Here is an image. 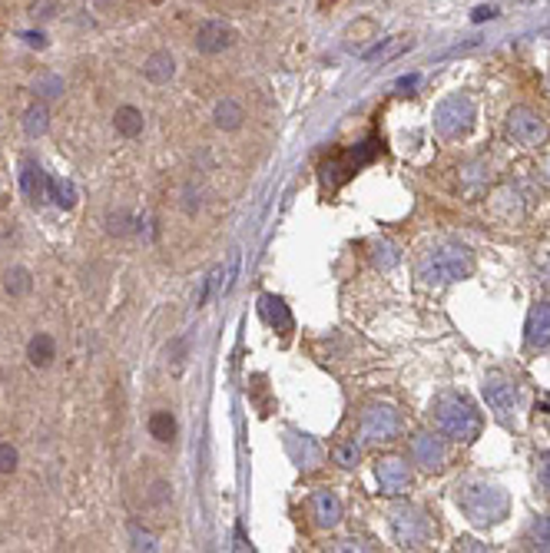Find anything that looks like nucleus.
I'll return each instance as SVG.
<instances>
[{
    "mask_svg": "<svg viewBox=\"0 0 550 553\" xmlns=\"http://www.w3.org/2000/svg\"><path fill=\"white\" fill-rule=\"evenodd\" d=\"M107 226H110L113 236H123V232H129V216H127V212H119V216H110V222H107Z\"/></svg>",
    "mask_w": 550,
    "mask_h": 553,
    "instance_id": "obj_21",
    "label": "nucleus"
},
{
    "mask_svg": "<svg viewBox=\"0 0 550 553\" xmlns=\"http://www.w3.org/2000/svg\"><path fill=\"white\" fill-rule=\"evenodd\" d=\"M484 398H487V405L497 411L501 417H511V411H514V388H511V381L504 378V374H487V381H484Z\"/></svg>",
    "mask_w": 550,
    "mask_h": 553,
    "instance_id": "obj_6",
    "label": "nucleus"
},
{
    "mask_svg": "<svg viewBox=\"0 0 550 553\" xmlns=\"http://www.w3.org/2000/svg\"><path fill=\"white\" fill-rule=\"evenodd\" d=\"M537 477H541V487L547 490V497H550V454H544L541 464H537Z\"/></svg>",
    "mask_w": 550,
    "mask_h": 553,
    "instance_id": "obj_22",
    "label": "nucleus"
},
{
    "mask_svg": "<svg viewBox=\"0 0 550 553\" xmlns=\"http://www.w3.org/2000/svg\"><path fill=\"white\" fill-rule=\"evenodd\" d=\"M491 17H494V7H477V10H474V20H477V24H484V20H491Z\"/></svg>",
    "mask_w": 550,
    "mask_h": 553,
    "instance_id": "obj_23",
    "label": "nucleus"
},
{
    "mask_svg": "<svg viewBox=\"0 0 550 553\" xmlns=\"http://www.w3.org/2000/svg\"><path fill=\"white\" fill-rule=\"evenodd\" d=\"M149 435L157 437V441H163V445H169V441L176 437V417L169 415V411L149 415Z\"/></svg>",
    "mask_w": 550,
    "mask_h": 553,
    "instance_id": "obj_15",
    "label": "nucleus"
},
{
    "mask_svg": "<svg viewBox=\"0 0 550 553\" xmlns=\"http://www.w3.org/2000/svg\"><path fill=\"white\" fill-rule=\"evenodd\" d=\"M471 123H474V103H471L468 97H451V100L441 103L438 113H434V127H438L441 137L448 139L464 137L471 129Z\"/></svg>",
    "mask_w": 550,
    "mask_h": 553,
    "instance_id": "obj_3",
    "label": "nucleus"
},
{
    "mask_svg": "<svg viewBox=\"0 0 550 553\" xmlns=\"http://www.w3.org/2000/svg\"><path fill=\"white\" fill-rule=\"evenodd\" d=\"M17 461H20L17 447L0 445V474H14V471H17Z\"/></svg>",
    "mask_w": 550,
    "mask_h": 553,
    "instance_id": "obj_20",
    "label": "nucleus"
},
{
    "mask_svg": "<svg viewBox=\"0 0 550 553\" xmlns=\"http://www.w3.org/2000/svg\"><path fill=\"white\" fill-rule=\"evenodd\" d=\"M113 127H117L119 137H139L143 133V113H139L137 107H119L117 113H113Z\"/></svg>",
    "mask_w": 550,
    "mask_h": 553,
    "instance_id": "obj_10",
    "label": "nucleus"
},
{
    "mask_svg": "<svg viewBox=\"0 0 550 553\" xmlns=\"http://www.w3.org/2000/svg\"><path fill=\"white\" fill-rule=\"evenodd\" d=\"M239 123H242V107H239L236 100H229V97H222V100L216 103V127L239 129Z\"/></svg>",
    "mask_w": 550,
    "mask_h": 553,
    "instance_id": "obj_14",
    "label": "nucleus"
},
{
    "mask_svg": "<svg viewBox=\"0 0 550 553\" xmlns=\"http://www.w3.org/2000/svg\"><path fill=\"white\" fill-rule=\"evenodd\" d=\"M50 200H54L60 209L76 206V189H74V182H66V179H50Z\"/></svg>",
    "mask_w": 550,
    "mask_h": 553,
    "instance_id": "obj_16",
    "label": "nucleus"
},
{
    "mask_svg": "<svg viewBox=\"0 0 550 553\" xmlns=\"http://www.w3.org/2000/svg\"><path fill=\"white\" fill-rule=\"evenodd\" d=\"M143 77H147L149 83H157V87H163V83H169L176 77V60L169 50H153V54L143 60Z\"/></svg>",
    "mask_w": 550,
    "mask_h": 553,
    "instance_id": "obj_7",
    "label": "nucleus"
},
{
    "mask_svg": "<svg viewBox=\"0 0 550 553\" xmlns=\"http://www.w3.org/2000/svg\"><path fill=\"white\" fill-rule=\"evenodd\" d=\"M20 186H24V192H27V200L34 202V206H40V202L50 196V179H46L37 163H24V169H20Z\"/></svg>",
    "mask_w": 550,
    "mask_h": 553,
    "instance_id": "obj_8",
    "label": "nucleus"
},
{
    "mask_svg": "<svg viewBox=\"0 0 550 553\" xmlns=\"http://www.w3.org/2000/svg\"><path fill=\"white\" fill-rule=\"evenodd\" d=\"M414 457H418L428 471H434V467L444 461V454H441L438 441H434V437H428V435H422L418 441H414Z\"/></svg>",
    "mask_w": 550,
    "mask_h": 553,
    "instance_id": "obj_13",
    "label": "nucleus"
},
{
    "mask_svg": "<svg viewBox=\"0 0 550 553\" xmlns=\"http://www.w3.org/2000/svg\"><path fill=\"white\" fill-rule=\"evenodd\" d=\"M438 425L444 435L458 437V441H471V437L481 431V417L474 415L468 401L458 398V394H444L438 401Z\"/></svg>",
    "mask_w": 550,
    "mask_h": 553,
    "instance_id": "obj_2",
    "label": "nucleus"
},
{
    "mask_svg": "<svg viewBox=\"0 0 550 553\" xmlns=\"http://www.w3.org/2000/svg\"><path fill=\"white\" fill-rule=\"evenodd\" d=\"M46 123H50V113H46V107H30L27 117H24V129H27V137H44Z\"/></svg>",
    "mask_w": 550,
    "mask_h": 553,
    "instance_id": "obj_17",
    "label": "nucleus"
},
{
    "mask_svg": "<svg viewBox=\"0 0 550 553\" xmlns=\"http://www.w3.org/2000/svg\"><path fill=\"white\" fill-rule=\"evenodd\" d=\"M236 44V30L226 24V20H202L199 27H196V50L206 56L212 54H222V50H229Z\"/></svg>",
    "mask_w": 550,
    "mask_h": 553,
    "instance_id": "obj_4",
    "label": "nucleus"
},
{
    "mask_svg": "<svg viewBox=\"0 0 550 553\" xmlns=\"http://www.w3.org/2000/svg\"><path fill=\"white\" fill-rule=\"evenodd\" d=\"M507 133H511V139H517L521 146H534L541 143L544 133H547V127H544V119L534 113V109L527 107H517L507 117Z\"/></svg>",
    "mask_w": 550,
    "mask_h": 553,
    "instance_id": "obj_5",
    "label": "nucleus"
},
{
    "mask_svg": "<svg viewBox=\"0 0 550 553\" xmlns=\"http://www.w3.org/2000/svg\"><path fill=\"white\" fill-rule=\"evenodd\" d=\"M378 481H382V487L392 490V494H398V490L408 484V467H404L402 461H385L378 464Z\"/></svg>",
    "mask_w": 550,
    "mask_h": 553,
    "instance_id": "obj_11",
    "label": "nucleus"
},
{
    "mask_svg": "<svg viewBox=\"0 0 550 553\" xmlns=\"http://www.w3.org/2000/svg\"><path fill=\"white\" fill-rule=\"evenodd\" d=\"M527 342H531L534 348L550 345V302H541V305L531 309V318H527Z\"/></svg>",
    "mask_w": 550,
    "mask_h": 553,
    "instance_id": "obj_9",
    "label": "nucleus"
},
{
    "mask_svg": "<svg viewBox=\"0 0 550 553\" xmlns=\"http://www.w3.org/2000/svg\"><path fill=\"white\" fill-rule=\"evenodd\" d=\"M7 292H10V295H27V292H30V272H27V269H10V272H7Z\"/></svg>",
    "mask_w": 550,
    "mask_h": 553,
    "instance_id": "obj_18",
    "label": "nucleus"
},
{
    "mask_svg": "<svg viewBox=\"0 0 550 553\" xmlns=\"http://www.w3.org/2000/svg\"><path fill=\"white\" fill-rule=\"evenodd\" d=\"M471 252L464 245H444L438 252H432L422 262V279L428 285H448V282L461 279L471 272Z\"/></svg>",
    "mask_w": 550,
    "mask_h": 553,
    "instance_id": "obj_1",
    "label": "nucleus"
},
{
    "mask_svg": "<svg viewBox=\"0 0 550 553\" xmlns=\"http://www.w3.org/2000/svg\"><path fill=\"white\" fill-rule=\"evenodd\" d=\"M54 354H56V345H54V338L50 335H34L30 338V345H27V358L34 368H46V364L54 362Z\"/></svg>",
    "mask_w": 550,
    "mask_h": 553,
    "instance_id": "obj_12",
    "label": "nucleus"
},
{
    "mask_svg": "<svg viewBox=\"0 0 550 553\" xmlns=\"http://www.w3.org/2000/svg\"><path fill=\"white\" fill-rule=\"evenodd\" d=\"M27 40H30V46H46L44 34H27Z\"/></svg>",
    "mask_w": 550,
    "mask_h": 553,
    "instance_id": "obj_24",
    "label": "nucleus"
},
{
    "mask_svg": "<svg viewBox=\"0 0 550 553\" xmlns=\"http://www.w3.org/2000/svg\"><path fill=\"white\" fill-rule=\"evenodd\" d=\"M531 544L537 550H550V517H541L531 530Z\"/></svg>",
    "mask_w": 550,
    "mask_h": 553,
    "instance_id": "obj_19",
    "label": "nucleus"
}]
</instances>
